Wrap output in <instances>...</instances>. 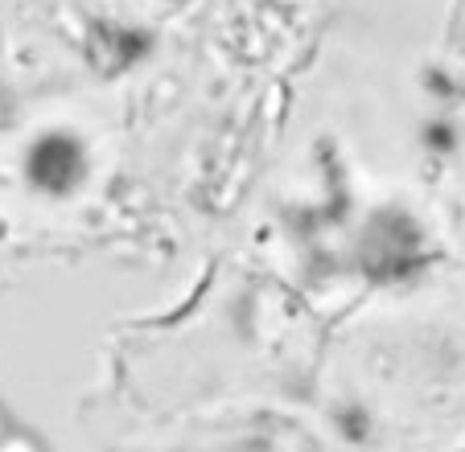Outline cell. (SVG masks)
<instances>
[{"label": "cell", "instance_id": "obj_1", "mask_svg": "<svg viewBox=\"0 0 465 452\" xmlns=\"http://www.w3.org/2000/svg\"><path fill=\"white\" fill-rule=\"evenodd\" d=\"M0 452H42V448H37V440H29L25 432H9L0 440Z\"/></svg>", "mask_w": 465, "mask_h": 452}, {"label": "cell", "instance_id": "obj_2", "mask_svg": "<svg viewBox=\"0 0 465 452\" xmlns=\"http://www.w3.org/2000/svg\"><path fill=\"white\" fill-rule=\"evenodd\" d=\"M9 432H13V427H9V419H5V411H0V440H5Z\"/></svg>", "mask_w": 465, "mask_h": 452}]
</instances>
